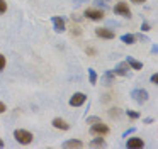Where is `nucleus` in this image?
Wrapping results in <instances>:
<instances>
[{"label":"nucleus","mask_w":158,"mask_h":149,"mask_svg":"<svg viewBox=\"0 0 158 149\" xmlns=\"http://www.w3.org/2000/svg\"><path fill=\"white\" fill-rule=\"evenodd\" d=\"M95 34L99 37H102V39H114V37H116L114 30L107 29V27H99V29H95Z\"/></svg>","instance_id":"obj_7"},{"label":"nucleus","mask_w":158,"mask_h":149,"mask_svg":"<svg viewBox=\"0 0 158 149\" xmlns=\"http://www.w3.org/2000/svg\"><path fill=\"white\" fill-rule=\"evenodd\" d=\"M129 70H131V68H129V64H127V63H119L116 68H114L112 73L114 74H119V76H127V74H129Z\"/></svg>","instance_id":"obj_8"},{"label":"nucleus","mask_w":158,"mask_h":149,"mask_svg":"<svg viewBox=\"0 0 158 149\" xmlns=\"http://www.w3.org/2000/svg\"><path fill=\"white\" fill-rule=\"evenodd\" d=\"M53 127H56V129H61V131H68L70 129V125L66 124L63 119H53Z\"/></svg>","instance_id":"obj_12"},{"label":"nucleus","mask_w":158,"mask_h":149,"mask_svg":"<svg viewBox=\"0 0 158 149\" xmlns=\"http://www.w3.org/2000/svg\"><path fill=\"white\" fill-rule=\"evenodd\" d=\"M83 2H89V0H75V2H73V3H75V5H82Z\"/></svg>","instance_id":"obj_28"},{"label":"nucleus","mask_w":158,"mask_h":149,"mask_svg":"<svg viewBox=\"0 0 158 149\" xmlns=\"http://www.w3.org/2000/svg\"><path fill=\"white\" fill-rule=\"evenodd\" d=\"M85 17H89L90 20H102V19H104V10L87 9V10H85Z\"/></svg>","instance_id":"obj_6"},{"label":"nucleus","mask_w":158,"mask_h":149,"mask_svg":"<svg viewBox=\"0 0 158 149\" xmlns=\"http://www.w3.org/2000/svg\"><path fill=\"white\" fill-rule=\"evenodd\" d=\"M126 146L127 147H143L144 142H143V139H139V137H131V139H127Z\"/></svg>","instance_id":"obj_10"},{"label":"nucleus","mask_w":158,"mask_h":149,"mask_svg":"<svg viewBox=\"0 0 158 149\" xmlns=\"http://www.w3.org/2000/svg\"><path fill=\"white\" fill-rule=\"evenodd\" d=\"M51 22H53V27H55L56 32H63V30L66 29V27H65V20H63L61 17H53Z\"/></svg>","instance_id":"obj_9"},{"label":"nucleus","mask_w":158,"mask_h":149,"mask_svg":"<svg viewBox=\"0 0 158 149\" xmlns=\"http://www.w3.org/2000/svg\"><path fill=\"white\" fill-rule=\"evenodd\" d=\"M87 122H89V124H95V122H100V119L99 117H89Z\"/></svg>","instance_id":"obj_22"},{"label":"nucleus","mask_w":158,"mask_h":149,"mask_svg":"<svg viewBox=\"0 0 158 149\" xmlns=\"http://www.w3.org/2000/svg\"><path fill=\"white\" fill-rule=\"evenodd\" d=\"M131 97L138 102V103H144L148 100V91L143 90V88H136V90L131 91Z\"/></svg>","instance_id":"obj_4"},{"label":"nucleus","mask_w":158,"mask_h":149,"mask_svg":"<svg viewBox=\"0 0 158 149\" xmlns=\"http://www.w3.org/2000/svg\"><path fill=\"white\" fill-rule=\"evenodd\" d=\"M72 34H73V36H80V34H82V30H80V27H73Z\"/></svg>","instance_id":"obj_23"},{"label":"nucleus","mask_w":158,"mask_h":149,"mask_svg":"<svg viewBox=\"0 0 158 149\" xmlns=\"http://www.w3.org/2000/svg\"><path fill=\"white\" fill-rule=\"evenodd\" d=\"M0 147H4V141L2 139H0Z\"/></svg>","instance_id":"obj_30"},{"label":"nucleus","mask_w":158,"mask_h":149,"mask_svg":"<svg viewBox=\"0 0 158 149\" xmlns=\"http://www.w3.org/2000/svg\"><path fill=\"white\" fill-rule=\"evenodd\" d=\"M134 131H136V129H134V127H131V129H127V131L126 132H124V134H123V137H127V135H129V134H133V132Z\"/></svg>","instance_id":"obj_25"},{"label":"nucleus","mask_w":158,"mask_h":149,"mask_svg":"<svg viewBox=\"0 0 158 149\" xmlns=\"http://www.w3.org/2000/svg\"><path fill=\"white\" fill-rule=\"evenodd\" d=\"M126 114H127V117H129V119H138V117H139V114H138V112H133V110H127Z\"/></svg>","instance_id":"obj_20"},{"label":"nucleus","mask_w":158,"mask_h":149,"mask_svg":"<svg viewBox=\"0 0 158 149\" xmlns=\"http://www.w3.org/2000/svg\"><path fill=\"white\" fill-rule=\"evenodd\" d=\"M14 137H15V141L21 142V144H31V142H32V137H34V135H32L29 131H24V129H17V131L14 132Z\"/></svg>","instance_id":"obj_1"},{"label":"nucleus","mask_w":158,"mask_h":149,"mask_svg":"<svg viewBox=\"0 0 158 149\" xmlns=\"http://www.w3.org/2000/svg\"><path fill=\"white\" fill-rule=\"evenodd\" d=\"M150 80H151V83H153V85H156L158 83V74H151Z\"/></svg>","instance_id":"obj_26"},{"label":"nucleus","mask_w":158,"mask_h":149,"mask_svg":"<svg viewBox=\"0 0 158 149\" xmlns=\"http://www.w3.org/2000/svg\"><path fill=\"white\" fill-rule=\"evenodd\" d=\"M121 41L126 44H134L136 42V36H133V34H124V36H121Z\"/></svg>","instance_id":"obj_16"},{"label":"nucleus","mask_w":158,"mask_h":149,"mask_svg":"<svg viewBox=\"0 0 158 149\" xmlns=\"http://www.w3.org/2000/svg\"><path fill=\"white\" fill-rule=\"evenodd\" d=\"M7 12V3H5V0H0V14Z\"/></svg>","instance_id":"obj_19"},{"label":"nucleus","mask_w":158,"mask_h":149,"mask_svg":"<svg viewBox=\"0 0 158 149\" xmlns=\"http://www.w3.org/2000/svg\"><path fill=\"white\" fill-rule=\"evenodd\" d=\"M5 110H7V107H5V103H4V102H0V114H4Z\"/></svg>","instance_id":"obj_27"},{"label":"nucleus","mask_w":158,"mask_h":149,"mask_svg":"<svg viewBox=\"0 0 158 149\" xmlns=\"http://www.w3.org/2000/svg\"><path fill=\"white\" fill-rule=\"evenodd\" d=\"M87 100V95L82 93V91H77V93L72 95V98H70V105L72 107H80V105H83Z\"/></svg>","instance_id":"obj_3"},{"label":"nucleus","mask_w":158,"mask_h":149,"mask_svg":"<svg viewBox=\"0 0 158 149\" xmlns=\"http://www.w3.org/2000/svg\"><path fill=\"white\" fill-rule=\"evenodd\" d=\"M63 146H65V147H82L83 142L78 141V139H70V141H66Z\"/></svg>","instance_id":"obj_14"},{"label":"nucleus","mask_w":158,"mask_h":149,"mask_svg":"<svg viewBox=\"0 0 158 149\" xmlns=\"http://www.w3.org/2000/svg\"><path fill=\"white\" fill-rule=\"evenodd\" d=\"M114 78H116V74L112 73V71H106L102 76V83L104 85H112L114 83Z\"/></svg>","instance_id":"obj_13"},{"label":"nucleus","mask_w":158,"mask_h":149,"mask_svg":"<svg viewBox=\"0 0 158 149\" xmlns=\"http://www.w3.org/2000/svg\"><path fill=\"white\" fill-rule=\"evenodd\" d=\"M89 78H90V83H92V85L97 83V73L92 70V68H89Z\"/></svg>","instance_id":"obj_17"},{"label":"nucleus","mask_w":158,"mask_h":149,"mask_svg":"<svg viewBox=\"0 0 158 149\" xmlns=\"http://www.w3.org/2000/svg\"><path fill=\"white\" fill-rule=\"evenodd\" d=\"M131 2H134V3H143V2H146V0H131Z\"/></svg>","instance_id":"obj_29"},{"label":"nucleus","mask_w":158,"mask_h":149,"mask_svg":"<svg viewBox=\"0 0 158 149\" xmlns=\"http://www.w3.org/2000/svg\"><path fill=\"white\" fill-rule=\"evenodd\" d=\"M90 132H92L94 135H106L107 132H109V127H107V125L104 124L102 120H100V122H95V124H92V127H90Z\"/></svg>","instance_id":"obj_2"},{"label":"nucleus","mask_w":158,"mask_h":149,"mask_svg":"<svg viewBox=\"0 0 158 149\" xmlns=\"http://www.w3.org/2000/svg\"><path fill=\"white\" fill-rule=\"evenodd\" d=\"M5 63H7V61H5V58L2 56V54H0V71H2V70L5 68Z\"/></svg>","instance_id":"obj_21"},{"label":"nucleus","mask_w":158,"mask_h":149,"mask_svg":"<svg viewBox=\"0 0 158 149\" xmlns=\"http://www.w3.org/2000/svg\"><path fill=\"white\" fill-rule=\"evenodd\" d=\"M141 30H144V32H146V30H150V24L143 22V24H141Z\"/></svg>","instance_id":"obj_24"},{"label":"nucleus","mask_w":158,"mask_h":149,"mask_svg":"<svg viewBox=\"0 0 158 149\" xmlns=\"http://www.w3.org/2000/svg\"><path fill=\"white\" fill-rule=\"evenodd\" d=\"M126 63L129 64V68H131V70H136V71L143 68V63H139V61H138V59H134V58H131V56H127Z\"/></svg>","instance_id":"obj_11"},{"label":"nucleus","mask_w":158,"mask_h":149,"mask_svg":"<svg viewBox=\"0 0 158 149\" xmlns=\"http://www.w3.org/2000/svg\"><path fill=\"white\" fill-rule=\"evenodd\" d=\"M109 114H110V117H112V119H114V117H116V119L121 117V110H119V108H110Z\"/></svg>","instance_id":"obj_18"},{"label":"nucleus","mask_w":158,"mask_h":149,"mask_svg":"<svg viewBox=\"0 0 158 149\" xmlns=\"http://www.w3.org/2000/svg\"><path fill=\"white\" fill-rule=\"evenodd\" d=\"M114 12L117 15H123V17H131V10H129L126 2H117L116 7H114Z\"/></svg>","instance_id":"obj_5"},{"label":"nucleus","mask_w":158,"mask_h":149,"mask_svg":"<svg viewBox=\"0 0 158 149\" xmlns=\"http://www.w3.org/2000/svg\"><path fill=\"white\" fill-rule=\"evenodd\" d=\"M90 146H94V147H106V141L102 139V135H99V137H95L92 142H90Z\"/></svg>","instance_id":"obj_15"}]
</instances>
